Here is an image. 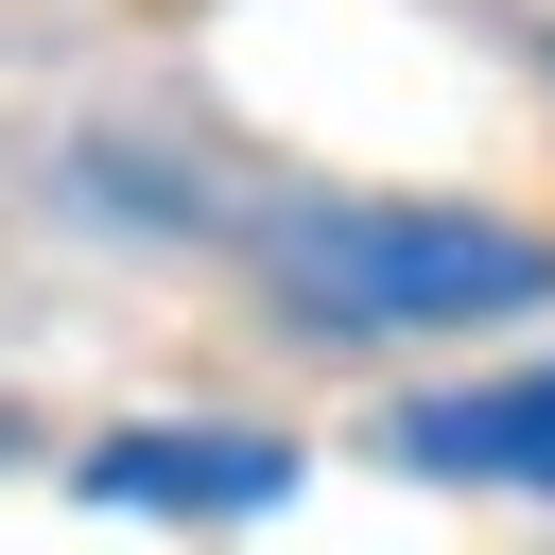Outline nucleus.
<instances>
[{"mask_svg": "<svg viewBox=\"0 0 555 555\" xmlns=\"http://www.w3.org/2000/svg\"><path fill=\"white\" fill-rule=\"evenodd\" d=\"M69 486H87V503H156V520H260V503L295 486V451H278V434H104Z\"/></svg>", "mask_w": 555, "mask_h": 555, "instance_id": "nucleus-2", "label": "nucleus"}, {"mask_svg": "<svg viewBox=\"0 0 555 555\" xmlns=\"http://www.w3.org/2000/svg\"><path fill=\"white\" fill-rule=\"evenodd\" d=\"M538 52H555V35H538Z\"/></svg>", "mask_w": 555, "mask_h": 555, "instance_id": "nucleus-4", "label": "nucleus"}, {"mask_svg": "<svg viewBox=\"0 0 555 555\" xmlns=\"http://www.w3.org/2000/svg\"><path fill=\"white\" fill-rule=\"evenodd\" d=\"M260 295L330 347L382 330H486V312H555V243L486 225V208H260Z\"/></svg>", "mask_w": 555, "mask_h": 555, "instance_id": "nucleus-1", "label": "nucleus"}, {"mask_svg": "<svg viewBox=\"0 0 555 555\" xmlns=\"http://www.w3.org/2000/svg\"><path fill=\"white\" fill-rule=\"evenodd\" d=\"M382 451L434 468V486H555V364H520V382H451V399H399Z\"/></svg>", "mask_w": 555, "mask_h": 555, "instance_id": "nucleus-3", "label": "nucleus"}]
</instances>
